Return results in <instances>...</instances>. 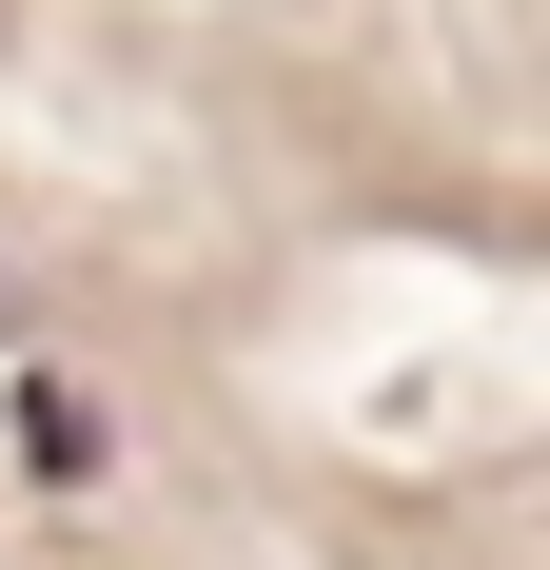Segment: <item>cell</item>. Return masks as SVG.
<instances>
[{
  "label": "cell",
  "instance_id": "cell-1",
  "mask_svg": "<svg viewBox=\"0 0 550 570\" xmlns=\"http://www.w3.org/2000/svg\"><path fill=\"white\" fill-rule=\"evenodd\" d=\"M20 453H40V472H99V394H79V374H20Z\"/></svg>",
  "mask_w": 550,
  "mask_h": 570
}]
</instances>
